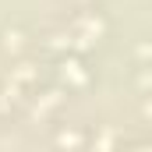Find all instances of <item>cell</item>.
<instances>
[{
    "label": "cell",
    "mask_w": 152,
    "mask_h": 152,
    "mask_svg": "<svg viewBox=\"0 0 152 152\" xmlns=\"http://www.w3.org/2000/svg\"><path fill=\"white\" fill-rule=\"evenodd\" d=\"M64 103V92H42V99H36V113H53Z\"/></svg>",
    "instance_id": "277c9868"
},
{
    "label": "cell",
    "mask_w": 152,
    "mask_h": 152,
    "mask_svg": "<svg viewBox=\"0 0 152 152\" xmlns=\"http://www.w3.org/2000/svg\"><path fill=\"white\" fill-rule=\"evenodd\" d=\"M134 88H138V96H149L152 92V67L138 64V71H134Z\"/></svg>",
    "instance_id": "5b68a950"
},
{
    "label": "cell",
    "mask_w": 152,
    "mask_h": 152,
    "mask_svg": "<svg viewBox=\"0 0 152 152\" xmlns=\"http://www.w3.org/2000/svg\"><path fill=\"white\" fill-rule=\"evenodd\" d=\"M60 81H64L67 88H85V85H88V71L81 67L78 57H71V53L60 57Z\"/></svg>",
    "instance_id": "7a4b0ae2"
},
{
    "label": "cell",
    "mask_w": 152,
    "mask_h": 152,
    "mask_svg": "<svg viewBox=\"0 0 152 152\" xmlns=\"http://www.w3.org/2000/svg\"><path fill=\"white\" fill-rule=\"evenodd\" d=\"M0 50L11 53V57H21V53L28 50V36H25L21 28H4V36H0Z\"/></svg>",
    "instance_id": "3957f363"
},
{
    "label": "cell",
    "mask_w": 152,
    "mask_h": 152,
    "mask_svg": "<svg viewBox=\"0 0 152 152\" xmlns=\"http://www.w3.org/2000/svg\"><path fill=\"white\" fill-rule=\"evenodd\" d=\"M88 138L81 131H57V145H85Z\"/></svg>",
    "instance_id": "8992f818"
},
{
    "label": "cell",
    "mask_w": 152,
    "mask_h": 152,
    "mask_svg": "<svg viewBox=\"0 0 152 152\" xmlns=\"http://www.w3.org/2000/svg\"><path fill=\"white\" fill-rule=\"evenodd\" d=\"M67 28H71V36H75L78 46H81V42H99V39L106 36V18L96 14V11H81V14L71 18Z\"/></svg>",
    "instance_id": "6da1fadb"
},
{
    "label": "cell",
    "mask_w": 152,
    "mask_h": 152,
    "mask_svg": "<svg viewBox=\"0 0 152 152\" xmlns=\"http://www.w3.org/2000/svg\"><path fill=\"white\" fill-rule=\"evenodd\" d=\"M134 60H138V64H145V67H152V42H149V39L134 46Z\"/></svg>",
    "instance_id": "52a82bcc"
}]
</instances>
